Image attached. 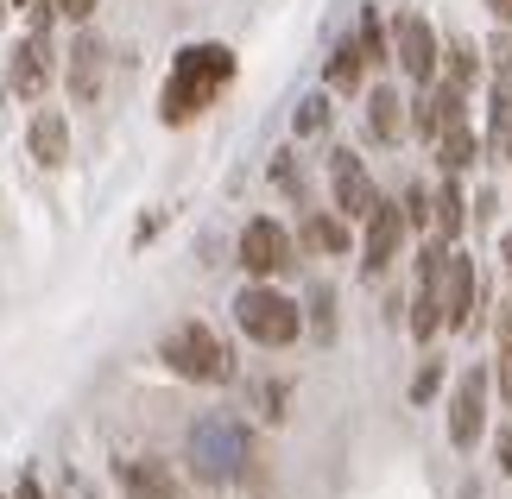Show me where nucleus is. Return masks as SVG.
<instances>
[{
  "mask_svg": "<svg viewBox=\"0 0 512 499\" xmlns=\"http://www.w3.org/2000/svg\"><path fill=\"white\" fill-rule=\"evenodd\" d=\"M234 83V51L228 45H184L171 57V76H165V95H159V114L171 127L196 121L203 108H215V95Z\"/></svg>",
  "mask_w": 512,
  "mask_h": 499,
  "instance_id": "f257e3e1",
  "label": "nucleus"
},
{
  "mask_svg": "<svg viewBox=\"0 0 512 499\" xmlns=\"http://www.w3.org/2000/svg\"><path fill=\"white\" fill-rule=\"evenodd\" d=\"M159 361L177 379H190V386H222V379H234V354L209 323H177L159 342Z\"/></svg>",
  "mask_w": 512,
  "mask_h": 499,
  "instance_id": "f03ea898",
  "label": "nucleus"
},
{
  "mask_svg": "<svg viewBox=\"0 0 512 499\" xmlns=\"http://www.w3.org/2000/svg\"><path fill=\"white\" fill-rule=\"evenodd\" d=\"M234 323H241L247 342H260V348H291L304 335V310L291 304L285 291H272V278H260V285H247L234 297Z\"/></svg>",
  "mask_w": 512,
  "mask_h": 499,
  "instance_id": "7ed1b4c3",
  "label": "nucleus"
},
{
  "mask_svg": "<svg viewBox=\"0 0 512 499\" xmlns=\"http://www.w3.org/2000/svg\"><path fill=\"white\" fill-rule=\"evenodd\" d=\"M392 64H399L418 89L437 83V70H443V45H437V32H430V19H424V13H399V19H392Z\"/></svg>",
  "mask_w": 512,
  "mask_h": 499,
  "instance_id": "20e7f679",
  "label": "nucleus"
},
{
  "mask_svg": "<svg viewBox=\"0 0 512 499\" xmlns=\"http://www.w3.org/2000/svg\"><path fill=\"white\" fill-rule=\"evenodd\" d=\"M241 266L253 278H279L298 266V241L285 234V222H272V215H260V222L241 228Z\"/></svg>",
  "mask_w": 512,
  "mask_h": 499,
  "instance_id": "39448f33",
  "label": "nucleus"
},
{
  "mask_svg": "<svg viewBox=\"0 0 512 499\" xmlns=\"http://www.w3.org/2000/svg\"><path fill=\"white\" fill-rule=\"evenodd\" d=\"M487 367H468L456 379V392H449V443L456 449H475L481 443V430H487Z\"/></svg>",
  "mask_w": 512,
  "mask_h": 499,
  "instance_id": "423d86ee",
  "label": "nucleus"
},
{
  "mask_svg": "<svg viewBox=\"0 0 512 499\" xmlns=\"http://www.w3.org/2000/svg\"><path fill=\"white\" fill-rule=\"evenodd\" d=\"M329 190H336V215H348V222H367V215L380 209V190H373V177L354 152L329 158Z\"/></svg>",
  "mask_w": 512,
  "mask_h": 499,
  "instance_id": "0eeeda50",
  "label": "nucleus"
},
{
  "mask_svg": "<svg viewBox=\"0 0 512 499\" xmlns=\"http://www.w3.org/2000/svg\"><path fill=\"white\" fill-rule=\"evenodd\" d=\"M405 228H411V222H405V203H386V196H380V209L367 215V241H361V272H367V278H380L392 259H399Z\"/></svg>",
  "mask_w": 512,
  "mask_h": 499,
  "instance_id": "6e6552de",
  "label": "nucleus"
},
{
  "mask_svg": "<svg viewBox=\"0 0 512 499\" xmlns=\"http://www.w3.org/2000/svg\"><path fill=\"white\" fill-rule=\"evenodd\" d=\"M456 121H468V89H456V83H430L411 102V127L424 139H443V127H456Z\"/></svg>",
  "mask_w": 512,
  "mask_h": 499,
  "instance_id": "1a4fd4ad",
  "label": "nucleus"
},
{
  "mask_svg": "<svg viewBox=\"0 0 512 499\" xmlns=\"http://www.w3.org/2000/svg\"><path fill=\"white\" fill-rule=\"evenodd\" d=\"M114 481H121L127 499H184L177 474H171L165 462H146V455H133V462H114Z\"/></svg>",
  "mask_w": 512,
  "mask_h": 499,
  "instance_id": "9d476101",
  "label": "nucleus"
},
{
  "mask_svg": "<svg viewBox=\"0 0 512 499\" xmlns=\"http://www.w3.org/2000/svg\"><path fill=\"white\" fill-rule=\"evenodd\" d=\"M7 76H13V95H26V102H32V95H45V83H51V38L45 32H26V38H19Z\"/></svg>",
  "mask_w": 512,
  "mask_h": 499,
  "instance_id": "9b49d317",
  "label": "nucleus"
},
{
  "mask_svg": "<svg viewBox=\"0 0 512 499\" xmlns=\"http://www.w3.org/2000/svg\"><path fill=\"white\" fill-rule=\"evenodd\" d=\"M443 316H449V329L475 323V259L462 247L449 253V272H443Z\"/></svg>",
  "mask_w": 512,
  "mask_h": 499,
  "instance_id": "f8f14e48",
  "label": "nucleus"
},
{
  "mask_svg": "<svg viewBox=\"0 0 512 499\" xmlns=\"http://www.w3.org/2000/svg\"><path fill=\"white\" fill-rule=\"evenodd\" d=\"M102 64H108L102 38L83 32V38L70 45V95H76V102H95V95H102Z\"/></svg>",
  "mask_w": 512,
  "mask_h": 499,
  "instance_id": "ddd939ff",
  "label": "nucleus"
},
{
  "mask_svg": "<svg viewBox=\"0 0 512 499\" xmlns=\"http://www.w3.org/2000/svg\"><path fill=\"white\" fill-rule=\"evenodd\" d=\"M32 158H38V165H64V158H70V121H64V114H57V108H45V114H32Z\"/></svg>",
  "mask_w": 512,
  "mask_h": 499,
  "instance_id": "4468645a",
  "label": "nucleus"
},
{
  "mask_svg": "<svg viewBox=\"0 0 512 499\" xmlns=\"http://www.w3.org/2000/svg\"><path fill=\"white\" fill-rule=\"evenodd\" d=\"M405 108H411V102H399V89H373V95H367V133L380 139V146L405 139V127H411Z\"/></svg>",
  "mask_w": 512,
  "mask_h": 499,
  "instance_id": "2eb2a0df",
  "label": "nucleus"
},
{
  "mask_svg": "<svg viewBox=\"0 0 512 499\" xmlns=\"http://www.w3.org/2000/svg\"><path fill=\"white\" fill-rule=\"evenodd\" d=\"M475 158H487V152H481V139H475V127H468V121L443 127V139H437V165H443L449 177H456V171H468Z\"/></svg>",
  "mask_w": 512,
  "mask_h": 499,
  "instance_id": "dca6fc26",
  "label": "nucleus"
},
{
  "mask_svg": "<svg viewBox=\"0 0 512 499\" xmlns=\"http://www.w3.org/2000/svg\"><path fill=\"white\" fill-rule=\"evenodd\" d=\"M361 76H367V51H361V38H342L336 57H329V70H323V83H329V89H342V95H354V89H361Z\"/></svg>",
  "mask_w": 512,
  "mask_h": 499,
  "instance_id": "f3484780",
  "label": "nucleus"
},
{
  "mask_svg": "<svg viewBox=\"0 0 512 499\" xmlns=\"http://www.w3.org/2000/svg\"><path fill=\"white\" fill-rule=\"evenodd\" d=\"M487 158H512V89L494 83V102H487V139H481Z\"/></svg>",
  "mask_w": 512,
  "mask_h": 499,
  "instance_id": "a211bd4d",
  "label": "nucleus"
},
{
  "mask_svg": "<svg viewBox=\"0 0 512 499\" xmlns=\"http://www.w3.org/2000/svg\"><path fill=\"white\" fill-rule=\"evenodd\" d=\"M298 241L310 253H348V215H304V234Z\"/></svg>",
  "mask_w": 512,
  "mask_h": 499,
  "instance_id": "6ab92c4d",
  "label": "nucleus"
},
{
  "mask_svg": "<svg viewBox=\"0 0 512 499\" xmlns=\"http://www.w3.org/2000/svg\"><path fill=\"white\" fill-rule=\"evenodd\" d=\"M462 222H468V203H462L456 177H449V184L437 190V234H443V241H456V234H462Z\"/></svg>",
  "mask_w": 512,
  "mask_h": 499,
  "instance_id": "aec40b11",
  "label": "nucleus"
},
{
  "mask_svg": "<svg viewBox=\"0 0 512 499\" xmlns=\"http://www.w3.org/2000/svg\"><path fill=\"white\" fill-rule=\"evenodd\" d=\"M437 329H449L443 297H437V291H418V304H411V335H418V342H430Z\"/></svg>",
  "mask_w": 512,
  "mask_h": 499,
  "instance_id": "412c9836",
  "label": "nucleus"
},
{
  "mask_svg": "<svg viewBox=\"0 0 512 499\" xmlns=\"http://www.w3.org/2000/svg\"><path fill=\"white\" fill-rule=\"evenodd\" d=\"M354 38H361V51H367V64H392V32L380 26V13H361V32H354Z\"/></svg>",
  "mask_w": 512,
  "mask_h": 499,
  "instance_id": "4be33fe9",
  "label": "nucleus"
},
{
  "mask_svg": "<svg viewBox=\"0 0 512 499\" xmlns=\"http://www.w3.org/2000/svg\"><path fill=\"white\" fill-rule=\"evenodd\" d=\"M443 64H449V83H456V89H468V83L481 76V57H475V45H468V38H449Z\"/></svg>",
  "mask_w": 512,
  "mask_h": 499,
  "instance_id": "5701e85b",
  "label": "nucleus"
},
{
  "mask_svg": "<svg viewBox=\"0 0 512 499\" xmlns=\"http://www.w3.org/2000/svg\"><path fill=\"white\" fill-rule=\"evenodd\" d=\"M405 222H411V228H430V222H437V196H430L424 184L405 190Z\"/></svg>",
  "mask_w": 512,
  "mask_h": 499,
  "instance_id": "b1692460",
  "label": "nucleus"
},
{
  "mask_svg": "<svg viewBox=\"0 0 512 499\" xmlns=\"http://www.w3.org/2000/svg\"><path fill=\"white\" fill-rule=\"evenodd\" d=\"M437 392H443V361H424L418 379H411V405H430Z\"/></svg>",
  "mask_w": 512,
  "mask_h": 499,
  "instance_id": "393cba45",
  "label": "nucleus"
},
{
  "mask_svg": "<svg viewBox=\"0 0 512 499\" xmlns=\"http://www.w3.org/2000/svg\"><path fill=\"white\" fill-rule=\"evenodd\" d=\"M291 127H298V133H323V127H329V95H310Z\"/></svg>",
  "mask_w": 512,
  "mask_h": 499,
  "instance_id": "a878e982",
  "label": "nucleus"
},
{
  "mask_svg": "<svg viewBox=\"0 0 512 499\" xmlns=\"http://www.w3.org/2000/svg\"><path fill=\"white\" fill-rule=\"evenodd\" d=\"M329 304H336L329 291H317V304H310V310H317V335H336V316H329Z\"/></svg>",
  "mask_w": 512,
  "mask_h": 499,
  "instance_id": "bb28decb",
  "label": "nucleus"
},
{
  "mask_svg": "<svg viewBox=\"0 0 512 499\" xmlns=\"http://www.w3.org/2000/svg\"><path fill=\"white\" fill-rule=\"evenodd\" d=\"M102 0H57V19H89Z\"/></svg>",
  "mask_w": 512,
  "mask_h": 499,
  "instance_id": "cd10ccee",
  "label": "nucleus"
},
{
  "mask_svg": "<svg viewBox=\"0 0 512 499\" xmlns=\"http://www.w3.org/2000/svg\"><path fill=\"white\" fill-rule=\"evenodd\" d=\"M494 342H500V354H512V304L500 310V323H494Z\"/></svg>",
  "mask_w": 512,
  "mask_h": 499,
  "instance_id": "c85d7f7f",
  "label": "nucleus"
},
{
  "mask_svg": "<svg viewBox=\"0 0 512 499\" xmlns=\"http://www.w3.org/2000/svg\"><path fill=\"white\" fill-rule=\"evenodd\" d=\"M494 379H500V398H506V411H512V354H500V367H494Z\"/></svg>",
  "mask_w": 512,
  "mask_h": 499,
  "instance_id": "c756f323",
  "label": "nucleus"
},
{
  "mask_svg": "<svg viewBox=\"0 0 512 499\" xmlns=\"http://www.w3.org/2000/svg\"><path fill=\"white\" fill-rule=\"evenodd\" d=\"M494 462H500V474H512V436L506 430L494 436Z\"/></svg>",
  "mask_w": 512,
  "mask_h": 499,
  "instance_id": "7c9ffc66",
  "label": "nucleus"
},
{
  "mask_svg": "<svg viewBox=\"0 0 512 499\" xmlns=\"http://www.w3.org/2000/svg\"><path fill=\"white\" fill-rule=\"evenodd\" d=\"M7 499H45V487H38V481H32V474H19V487H13Z\"/></svg>",
  "mask_w": 512,
  "mask_h": 499,
  "instance_id": "2f4dec72",
  "label": "nucleus"
},
{
  "mask_svg": "<svg viewBox=\"0 0 512 499\" xmlns=\"http://www.w3.org/2000/svg\"><path fill=\"white\" fill-rule=\"evenodd\" d=\"M487 7H494V19H500V26H512V0H487Z\"/></svg>",
  "mask_w": 512,
  "mask_h": 499,
  "instance_id": "473e14b6",
  "label": "nucleus"
},
{
  "mask_svg": "<svg viewBox=\"0 0 512 499\" xmlns=\"http://www.w3.org/2000/svg\"><path fill=\"white\" fill-rule=\"evenodd\" d=\"M500 259H506V272H512V228L500 234Z\"/></svg>",
  "mask_w": 512,
  "mask_h": 499,
  "instance_id": "72a5a7b5",
  "label": "nucleus"
},
{
  "mask_svg": "<svg viewBox=\"0 0 512 499\" xmlns=\"http://www.w3.org/2000/svg\"><path fill=\"white\" fill-rule=\"evenodd\" d=\"M0 13H7V0H0Z\"/></svg>",
  "mask_w": 512,
  "mask_h": 499,
  "instance_id": "f704fd0d",
  "label": "nucleus"
}]
</instances>
